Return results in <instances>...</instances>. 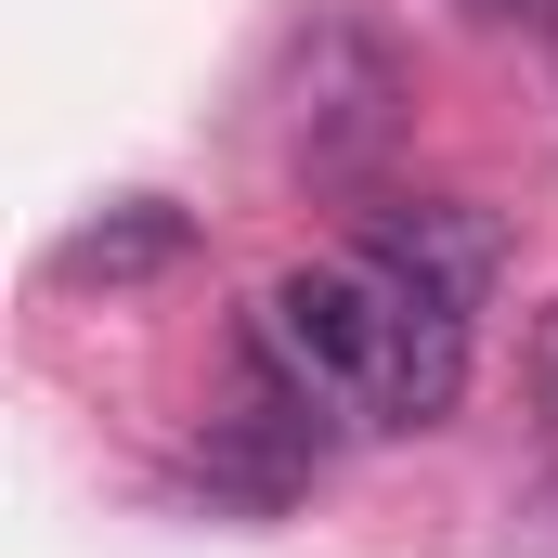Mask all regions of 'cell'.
I'll list each match as a JSON object with an SVG mask.
<instances>
[{
	"mask_svg": "<svg viewBox=\"0 0 558 558\" xmlns=\"http://www.w3.org/2000/svg\"><path fill=\"white\" fill-rule=\"evenodd\" d=\"M247 325L299 364V390H325L338 416H377V390H390V274H377L364 247H351V260H299V274H274Z\"/></svg>",
	"mask_w": 558,
	"mask_h": 558,
	"instance_id": "6da1fadb",
	"label": "cell"
},
{
	"mask_svg": "<svg viewBox=\"0 0 558 558\" xmlns=\"http://www.w3.org/2000/svg\"><path fill=\"white\" fill-rule=\"evenodd\" d=\"M390 131H403V52L364 13H312L299 52H286V143H299V169L351 182V169L390 156Z\"/></svg>",
	"mask_w": 558,
	"mask_h": 558,
	"instance_id": "7a4b0ae2",
	"label": "cell"
},
{
	"mask_svg": "<svg viewBox=\"0 0 558 558\" xmlns=\"http://www.w3.org/2000/svg\"><path fill=\"white\" fill-rule=\"evenodd\" d=\"M351 247H364L377 274L454 299V312H481V299L507 286V221H494L481 195H377V208L351 221Z\"/></svg>",
	"mask_w": 558,
	"mask_h": 558,
	"instance_id": "3957f363",
	"label": "cell"
},
{
	"mask_svg": "<svg viewBox=\"0 0 558 558\" xmlns=\"http://www.w3.org/2000/svg\"><path fill=\"white\" fill-rule=\"evenodd\" d=\"M195 260V221L169 208V195H118V208H92L65 247H52V274L65 286H156Z\"/></svg>",
	"mask_w": 558,
	"mask_h": 558,
	"instance_id": "277c9868",
	"label": "cell"
},
{
	"mask_svg": "<svg viewBox=\"0 0 558 558\" xmlns=\"http://www.w3.org/2000/svg\"><path fill=\"white\" fill-rule=\"evenodd\" d=\"M441 13H454V26H494V39H507V26L546 39V26H558V0H441Z\"/></svg>",
	"mask_w": 558,
	"mask_h": 558,
	"instance_id": "5b68a950",
	"label": "cell"
},
{
	"mask_svg": "<svg viewBox=\"0 0 558 558\" xmlns=\"http://www.w3.org/2000/svg\"><path fill=\"white\" fill-rule=\"evenodd\" d=\"M533 390H558V299L533 312Z\"/></svg>",
	"mask_w": 558,
	"mask_h": 558,
	"instance_id": "8992f818",
	"label": "cell"
},
{
	"mask_svg": "<svg viewBox=\"0 0 558 558\" xmlns=\"http://www.w3.org/2000/svg\"><path fill=\"white\" fill-rule=\"evenodd\" d=\"M533 416H546V454H558V390H533Z\"/></svg>",
	"mask_w": 558,
	"mask_h": 558,
	"instance_id": "52a82bcc",
	"label": "cell"
}]
</instances>
